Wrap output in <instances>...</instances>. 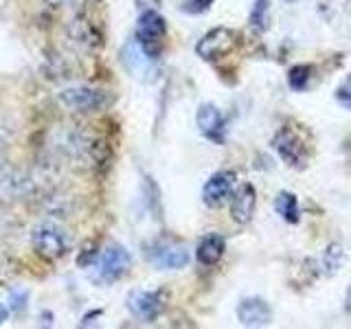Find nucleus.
I'll use <instances>...</instances> for the list:
<instances>
[{
	"label": "nucleus",
	"instance_id": "obj_18",
	"mask_svg": "<svg viewBox=\"0 0 351 329\" xmlns=\"http://www.w3.org/2000/svg\"><path fill=\"white\" fill-rule=\"evenodd\" d=\"M268 0H255V5L250 9V25L255 29H266V20H268Z\"/></svg>",
	"mask_w": 351,
	"mask_h": 329
},
{
	"label": "nucleus",
	"instance_id": "obj_13",
	"mask_svg": "<svg viewBox=\"0 0 351 329\" xmlns=\"http://www.w3.org/2000/svg\"><path fill=\"white\" fill-rule=\"evenodd\" d=\"M226 252V239L219 233H208L200 241H197L195 248V259L202 266H215V263L224 257Z\"/></svg>",
	"mask_w": 351,
	"mask_h": 329
},
{
	"label": "nucleus",
	"instance_id": "obj_11",
	"mask_svg": "<svg viewBox=\"0 0 351 329\" xmlns=\"http://www.w3.org/2000/svg\"><path fill=\"white\" fill-rule=\"evenodd\" d=\"M237 321L244 327H266L272 321V310L259 296L241 299L237 305Z\"/></svg>",
	"mask_w": 351,
	"mask_h": 329
},
{
	"label": "nucleus",
	"instance_id": "obj_14",
	"mask_svg": "<svg viewBox=\"0 0 351 329\" xmlns=\"http://www.w3.org/2000/svg\"><path fill=\"white\" fill-rule=\"evenodd\" d=\"M274 211H277L285 222L296 224L301 219V211H299V197H296L292 191H281L277 197H274Z\"/></svg>",
	"mask_w": 351,
	"mask_h": 329
},
{
	"label": "nucleus",
	"instance_id": "obj_20",
	"mask_svg": "<svg viewBox=\"0 0 351 329\" xmlns=\"http://www.w3.org/2000/svg\"><path fill=\"white\" fill-rule=\"evenodd\" d=\"M336 101L340 106H345L347 110H351V75L336 88Z\"/></svg>",
	"mask_w": 351,
	"mask_h": 329
},
{
	"label": "nucleus",
	"instance_id": "obj_17",
	"mask_svg": "<svg viewBox=\"0 0 351 329\" xmlns=\"http://www.w3.org/2000/svg\"><path fill=\"white\" fill-rule=\"evenodd\" d=\"M18 277V261L0 252V285H7Z\"/></svg>",
	"mask_w": 351,
	"mask_h": 329
},
{
	"label": "nucleus",
	"instance_id": "obj_6",
	"mask_svg": "<svg viewBox=\"0 0 351 329\" xmlns=\"http://www.w3.org/2000/svg\"><path fill=\"white\" fill-rule=\"evenodd\" d=\"M272 147L279 154V158L283 162H288L294 169H303L307 164V147L301 138V134H296L290 127H281L272 138Z\"/></svg>",
	"mask_w": 351,
	"mask_h": 329
},
{
	"label": "nucleus",
	"instance_id": "obj_7",
	"mask_svg": "<svg viewBox=\"0 0 351 329\" xmlns=\"http://www.w3.org/2000/svg\"><path fill=\"white\" fill-rule=\"evenodd\" d=\"M147 257L160 270H180L189 263V250L176 241L156 239L154 244H149Z\"/></svg>",
	"mask_w": 351,
	"mask_h": 329
},
{
	"label": "nucleus",
	"instance_id": "obj_23",
	"mask_svg": "<svg viewBox=\"0 0 351 329\" xmlns=\"http://www.w3.org/2000/svg\"><path fill=\"white\" fill-rule=\"evenodd\" d=\"M285 3H294V0H285Z\"/></svg>",
	"mask_w": 351,
	"mask_h": 329
},
{
	"label": "nucleus",
	"instance_id": "obj_19",
	"mask_svg": "<svg viewBox=\"0 0 351 329\" xmlns=\"http://www.w3.org/2000/svg\"><path fill=\"white\" fill-rule=\"evenodd\" d=\"M213 3L215 0H182L180 9L189 16H200V14H206Z\"/></svg>",
	"mask_w": 351,
	"mask_h": 329
},
{
	"label": "nucleus",
	"instance_id": "obj_1",
	"mask_svg": "<svg viewBox=\"0 0 351 329\" xmlns=\"http://www.w3.org/2000/svg\"><path fill=\"white\" fill-rule=\"evenodd\" d=\"M60 101L66 108L75 110V112H99V110H106L112 103V97H110L108 90H101V88L71 86L60 93Z\"/></svg>",
	"mask_w": 351,
	"mask_h": 329
},
{
	"label": "nucleus",
	"instance_id": "obj_16",
	"mask_svg": "<svg viewBox=\"0 0 351 329\" xmlns=\"http://www.w3.org/2000/svg\"><path fill=\"white\" fill-rule=\"evenodd\" d=\"M312 66L310 64H296L288 71V86L296 93H303L307 86H310L312 80Z\"/></svg>",
	"mask_w": 351,
	"mask_h": 329
},
{
	"label": "nucleus",
	"instance_id": "obj_5",
	"mask_svg": "<svg viewBox=\"0 0 351 329\" xmlns=\"http://www.w3.org/2000/svg\"><path fill=\"white\" fill-rule=\"evenodd\" d=\"M233 47H235V33L226 27H215L197 40L195 53H197V58H202L204 62H215V60L226 58V55L233 51Z\"/></svg>",
	"mask_w": 351,
	"mask_h": 329
},
{
	"label": "nucleus",
	"instance_id": "obj_3",
	"mask_svg": "<svg viewBox=\"0 0 351 329\" xmlns=\"http://www.w3.org/2000/svg\"><path fill=\"white\" fill-rule=\"evenodd\" d=\"M31 246L42 259L47 261H58L69 252V235L55 224H40L33 228L31 233Z\"/></svg>",
	"mask_w": 351,
	"mask_h": 329
},
{
	"label": "nucleus",
	"instance_id": "obj_22",
	"mask_svg": "<svg viewBox=\"0 0 351 329\" xmlns=\"http://www.w3.org/2000/svg\"><path fill=\"white\" fill-rule=\"evenodd\" d=\"M5 318H7V310H5V307H3V305H0V325H3V323H5Z\"/></svg>",
	"mask_w": 351,
	"mask_h": 329
},
{
	"label": "nucleus",
	"instance_id": "obj_10",
	"mask_svg": "<svg viewBox=\"0 0 351 329\" xmlns=\"http://www.w3.org/2000/svg\"><path fill=\"white\" fill-rule=\"evenodd\" d=\"M233 186H235V171L230 169L215 171L202 186V202L208 208H219L230 197V193H233Z\"/></svg>",
	"mask_w": 351,
	"mask_h": 329
},
{
	"label": "nucleus",
	"instance_id": "obj_8",
	"mask_svg": "<svg viewBox=\"0 0 351 329\" xmlns=\"http://www.w3.org/2000/svg\"><path fill=\"white\" fill-rule=\"evenodd\" d=\"M128 310L138 321L152 323L165 310V294L160 290H134L128 296Z\"/></svg>",
	"mask_w": 351,
	"mask_h": 329
},
{
	"label": "nucleus",
	"instance_id": "obj_15",
	"mask_svg": "<svg viewBox=\"0 0 351 329\" xmlns=\"http://www.w3.org/2000/svg\"><path fill=\"white\" fill-rule=\"evenodd\" d=\"M321 266L325 270L327 277H332V274H336L340 268L345 266V248L340 244H329L325 250H323V257H321Z\"/></svg>",
	"mask_w": 351,
	"mask_h": 329
},
{
	"label": "nucleus",
	"instance_id": "obj_12",
	"mask_svg": "<svg viewBox=\"0 0 351 329\" xmlns=\"http://www.w3.org/2000/svg\"><path fill=\"white\" fill-rule=\"evenodd\" d=\"M257 206V191L252 184H241L239 189L233 193V202H230V217L237 224H248L252 215H255Z\"/></svg>",
	"mask_w": 351,
	"mask_h": 329
},
{
	"label": "nucleus",
	"instance_id": "obj_9",
	"mask_svg": "<svg viewBox=\"0 0 351 329\" xmlns=\"http://www.w3.org/2000/svg\"><path fill=\"white\" fill-rule=\"evenodd\" d=\"M195 125L202 132V136L211 143L222 145L226 141V119L213 103H202L195 112Z\"/></svg>",
	"mask_w": 351,
	"mask_h": 329
},
{
	"label": "nucleus",
	"instance_id": "obj_2",
	"mask_svg": "<svg viewBox=\"0 0 351 329\" xmlns=\"http://www.w3.org/2000/svg\"><path fill=\"white\" fill-rule=\"evenodd\" d=\"M165 31H167V25H165V18L158 11L154 9L143 11L136 25V44L149 60H156L160 55Z\"/></svg>",
	"mask_w": 351,
	"mask_h": 329
},
{
	"label": "nucleus",
	"instance_id": "obj_21",
	"mask_svg": "<svg viewBox=\"0 0 351 329\" xmlns=\"http://www.w3.org/2000/svg\"><path fill=\"white\" fill-rule=\"evenodd\" d=\"M345 310L351 314V285L347 288V294H345Z\"/></svg>",
	"mask_w": 351,
	"mask_h": 329
},
{
	"label": "nucleus",
	"instance_id": "obj_4",
	"mask_svg": "<svg viewBox=\"0 0 351 329\" xmlns=\"http://www.w3.org/2000/svg\"><path fill=\"white\" fill-rule=\"evenodd\" d=\"M130 266H132L130 252L123 246L112 244L101 252V257H99L95 279L99 283H114V281L125 277V274L130 272Z\"/></svg>",
	"mask_w": 351,
	"mask_h": 329
}]
</instances>
